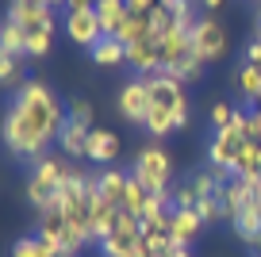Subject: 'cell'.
<instances>
[{
	"label": "cell",
	"instance_id": "obj_6",
	"mask_svg": "<svg viewBox=\"0 0 261 257\" xmlns=\"http://www.w3.org/2000/svg\"><path fill=\"white\" fill-rule=\"evenodd\" d=\"M250 142V135H246L242 127H223V131H212V142H207V165L219 169V173H227V177H234V161L238 153H242V146Z\"/></svg>",
	"mask_w": 261,
	"mask_h": 257
},
{
	"label": "cell",
	"instance_id": "obj_32",
	"mask_svg": "<svg viewBox=\"0 0 261 257\" xmlns=\"http://www.w3.org/2000/svg\"><path fill=\"white\" fill-rule=\"evenodd\" d=\"M196 4L204 8V16H215V12H219L223 4H227V0H196Z\"/></svg>",
	"mask_w": 261,
	"mask_h": 257
},
{
	"label": "cell",
	"instance_id": "obj_3",
	"mask_svg": "<svg viewBox=\"0 0 261 257\" xmlns=\"http://www.w3.org/2000/svg\"><path fill=\"white\" fill-rule=\"evenodd\" d=\"M65 177H69V158H65V153H42L39 161H31V165H27V185H23L27 203H31L35 211L54 208Z\"/></svg>",
	"mask_w": 261,
	"mask_h": 257
},
{
	"label": "cell",
	"instance_id": "obj_36",
	"mask_svg": "<svg viewBox=\"0 0 261 257\" xmlns=\"http://www.w3.org/2000/svg\"><path fill=\"white\" fill-rule=\"evenodd\" d=\"M162 4H173V0H162Z\"/></svg>",
	"mask_w": 261,
	"mask_h": 257
},
{
	"label": "cell",
	"instance_id": "obj_7",
	"mask_svg": "<svg viewBox=\"0 0 261 257\" xmlns=\"http://www.w3.org/2000/svg\"><path fill=\"white\" fill-rule=\"evenodd\" d=\"M62 31H65V39L73 42V46H81V50H92L104 39L96 8H62Z\"/></svg>",
	"mask_w": 261,
	"mask_h": 257
},
{
	"label": "cell",
	"instance_id": "obj_2",
	"mask_svg": "<svg viewBox=\"0 0 261 257\" xmlns=\"http://www.w3.org/2000/svg\"><path fill=\"white\" fill-rule=\"evenodd\" d=\"M146 89H150V115H146V135L154 138V142H162V138L177 135V131L188 127V92L185 85H180L177 77H169L165 69L150 73Z\"/></svg>",
	"mask_w": 261,
	"mask_h": 257
},
{
	"label": "cell",
	"instance_id": "obj_33",
	"mask_svg": "<svg viewBox=\"0 0 261 257\" xmlns=\"http://www.w3.org/2000/svg\"><path fill=\"white\" fill-rule=\"evenodd\" d=\"M165 257H192V246H173Z\"/></svg>",
	"mask_w": 261,
	"mask_h": 257
},
{
	"label": "cell",
	"instance_id": "obj_29",
	"mask_svg": "<svg viewBox=\"0 0 261 257\" xmlns=\"http://www.w3.org/2000/svg\"><path fill=\"white\" fill-rule=\"evenodd\" d=\"M173 208H196L192 181H177V185H173Z\"/></svg>",
	"mask_w": 261,
	"mask_h": 257
},
{
	"label": "cell",
	"instance_id": "obj_30",
	"mask_svg": "<svg viewBox=\"0 0 261 257\" xmlns=\"http://www.w3.org/2000/svg\"><path fill=\"white\" fill-rule=\"evenodd\" d=\"M242 62H250V65H261V39H257V35H253V39L250 42H246V50H242Z\"/></svg>",
	"mask_w": 261,
	"mask_h": 257
},
{
	"label": "cell",
	"instance_id": "obj_16",
	"mask_svg": "<svg viewBox=\"0 0 261 257\" xmlns=\"http://www.w3.org/2000/svg\"><path fill=\"white\" fill-rule=\"evenodd\" d=\"M127 65L135 77H150V73L162 69V58H158V42L154 39H142V42H130L127 46Z\"/></svg>",
	"mask_w": 261,
	"mask_h": 257
},
{
	"label": "cell",
	"instance_id": "obj_20",
	"mask_svg": "<svg viewBox=\"0 0 261 257\" xmlns=\"http://www.w3.org/2000/svg\"><path fill=\"white\" fill-rule=\"evenodd\" d=\"M96 16H100L104 35H119L123 23L130 19V8H127V0H96Z\"/></svg>",
	"mask_w": 261,
	"mask_h": 257
},
{
	"label": "cell",
	"instance_id": "obj_17",
	"mask_svg": "<svg viewBox=\"0 0 261 257\" xmlns=\"http://www.w3.org/2000/svg\"><path fill=\"white\" fill-rule=\"evenodd\" d=\"M230 85H234L238 100H242L246 108H257V100H261V65L242 62L234 69V77H230Z\"/></svg>",
	"mask_w": 261,
	"mask_h": 257
},
{
	"label": "cell",
	"instance_id": "obj_13",
	"mask_svg": "<svg viewBox=\"0 0 261 257\" xmlns=\"http://www.w3.org/2000/svg\"><path fill=\"white\" fill-rule=\"evenodd\" d=\"M127 188H130V169H119V165H108L104 173H96V196L104 203L123 211L127 203Z\"/></svg>",
	"mask_w": 261,
	"mask_h": 257
},
{
	"label": "cell",
	"instance_id": "obj_37",
	"mask_svg": "<svg viewBox=\"0 0 261 257\" xmlns=\"http://www.w3.org/2000/svg\"><path fill=\"white\" fill-rule=\"evenodd\" d=\"M257 112H261V100H257Z\"/></svg>",
	"mask_w": 261,
	"mask_h": 257
},
{
	"label": "cell",
	"instance_id": "obj_5",
	"mask_svg": "<svg viewBox=\"0 0 261 257\" xmlns=\"http://www.w3.org/2000/svg\"><path fill=\"white\" fill-rule=\"evenodd\" d=\"M192 54L200 58L204 65L227 62V54H230V35H227V27H223V19H215V16H196V23H192Z\"/></svg>",
	"mask_w": 261,
	"mask_h": 257
},
{
	"label": "cell",
	"instance_id": "obj_34",
	"mask_svg": "<svg viewBox=\"0 0 261 257\" xmlns=\"http://www.w3.org/2000/svg\"><path fill=\"white\" fill-rule=\"evenodd\" d=\"M42 4H50V8H65L69 0H42Z\"/></svg>",
	"mask_w": 261,
	"mask_h": 257
},
{
	"label": "cell",
	"instance_id": "obj_8",
	"mask_svg": "<svg viewBox=\"0 0 261 257\" xmlns=\"http://www.w3.org/2000/svg\"><path fill=\"white\" fill-rule=\"evenodd\" d=\"M115 112L130 123V127H146V115H150V89L142 77H130L127 85L119 89L115 96Z\"/></svg>",
	"mask_w": 261,
	"mask_h": 257
},
{
	"label": "cell",
	"instance_id": "obj_28",
	"mask_svg": "<svg viewBox=\"0 0 261 257\" xmlns=\"http://www.w3.org/2000/svg\"><path fill=\"white\" fill-rule=\"evenodd\" d=\"M196 211H200V219H204V223H223V203H219V196H204V200H196Z\"/></svg>",
	"mask_w": 261,
	"mask_h": 257
},
{
	"label": "cell",
	"instance_id": "obj_21",
	"mask_svg": "<svg viewBox=\"0 0 261 257\" xmlns=\"http://www.w3.org/2000/svg\"><path fill=\"white\" fill-rule=\"evenodd\" d=\"M0 54L27 58V31L16 23V19H4V27H0Z\"/></svg>",
	"mask_w": 261,
	"mask_h": 257
},
{
	"label": "cell",
	"instance_id": "obj_11",
	"mask_svg": "<svg viewBox=\"0 0 261 257\" xmlns=\"http://www.w3.org/2000/svg\"><path fill=\"white\" fill-rule=\"evenodd\" d=\"M119 153H123V138L115 135L112 127H92V131H89L85 161H92V165L108 169V165H115V161H119Z\"/></svg>",
	"mask_w": 261,
	"mask_h": 257
},
{
	"label": "cell",
	"instance_id": "obj_19",
	"mask_svg": "<svg viewBox=\"0 0 261 257\" xmlns=\"http://www.w3.org/2000/svg\"><path fill=\"white\" fill-rule=\"evenodd\" d=\"M89 58L96 65H104V69H115V65H127V42L119 39V35H104V39L96 42V46L89 50Z\"/></svg>",
	"mask_w": 261,
	"mask_h": 257
},
{
	"label": "cell",
	"instance_id": "obj_1",
	"mask_svg": "<svg viewBox=\"0 0 261 257\" xmlns=\"http://www.w3.org/2000/svg\"><path fill=\"white\" fill-rule=\"evenodd\" d=\"M65 127V104L46 81H27L23 89L12 92L8 115H4V146L16 161L31 165L50 146H58V135Z\"/></svg>",
	"mask_w": 261,
	"mask_h": 257
},
{
	"label": "cell",
	"instance_id": "obj_24",
	"mask_svg": "<svg viewBox=\"0 0 261 257\" xmlns=\"http://www.w3.org/2000/svg\"><path fill=\"white\" fill-rule=\"evenodd\" d=\"M119 39L127 42V46H130V42H142V39H154V19H150V16H135V12H130V19L123 23Z\"/></svg>",
	"mask_w": 261,
	"mask_h": 257
},
{
	"label": "cell",
	"instance_id": "obj_25",
	"mask_svg": "<svg viewBox=\"0 0 261 257\" xmlns=\"http://www.w3.org/2000/svg\"><path fill=\"white\" fill-rule=\"evenodd\" d=\"M238 112H242V108H238V104H230V100H215V104H212V112H207V123H212V131L234 127V123H238Z\"/></svg>",
	"mask_w": 261,
	"mask_h": 257
},
{
	"label": "cell",
	"instance_id": "obj_10",
	"mask_svg": "<svg viewBox=\"0 0 261 257\" xmlns=\"http://www.w3.org/2000/svg\"><path fill=\"white\" fill-rule=\"evenodd\" d=\"M158 42V58H162V69L165 73H177L185 62H192V31L188 27H177V31H169V35H162V39H154Z\"/></svg>",
	"mask_w": 261,
	"mask_h": 257
},
{
	"label": "cell",
	"instance_id": "obj_26",
	"mask_svg": "<svg viewBox=\"0 0 261 257\" xmlns=\"http://www.w3.org/2000/svg\"><path fill=\"white\" fill-rule=\"evenodd\" d=\"M54 50V31H27V58H46Z\"/></svg>",
	"mask_w": 261,
	"mask_h": 257
},
{
	"label": "cell",
	"instance_id": "obj_9",
	"mask_svg": "<svg viewBox=\"0 0 261 257\" xmlns=\"http://www.w3.org/2000/svg\"><path fill=\"white\" fill-rule=\"evenodd\" d=\"M8 19H16L23 31H58V8L42 0H12Z\"/></svg>",
	"mask_w": 261,
	"mask_h": 257
},
{
	"label": "cell",
	"instance_id": "obj_12",
	"mask_svg": "<svg viewBox=\"0 0 261 257\" xmlns=\"http://www.w3.org/2000/svg\"><path fill=\"white\" fill-rule=\"evenodd\" d=\"M261 192V181H246V177H230L219 188V203H223V223H234L238 211Z\"/></svg>",
	"mask_w": 261,
	"mask_h": 257
},
{
	"label": "cell",
	"instance_id": "obj_35",
	"mask_svg": "<svg viewBox=\"0 0 261 257\" xmlns=\"http://www.w3.org/2000/svg\"><path fill=\"white\" fill-rule=\"evenodd\" d=\"M257 39H261V0H257Z\"/></svg>",
	"mask_w": 261,
	"mask_h": 257
},
{
	"label": "cell",
	"instance_id": "obj_4",
	"mask_svg": "<svg viewBox=\"0 0 261 257\" xmlns=\"http://www.w3.org/2000/svg\"><path fill=\"white\" fill-rule=\"evenodd\" d=\"M135 181H139L146 192H169L173 188V158L162 142H146L135 153V165H130Z\"/></svg>",
	"mask_w": 261,
	"mask_h": 257
},
{
	"label": "cell",
	"instance_id": "obj_15",
	"mask_svg": "<svg viewBox=\"0 0 261 257\" xmlns=\"http://www.w3.org/2000/svg\"><path fill=\"white\" fill-rule=\"evenodd\" d=\"M204 219H200V211L196 208H173V226H169V234H173V242L177 246H196V238H200V230H204Z\"/></svg>",
	"mask_w": 261,
	"mask_h": 257
},
{
	"label": "cell",
	"instance_id": "obj_18",
	"mask_svg": "<svg viewBox=\"0 0 261 257\" xmlns=\"http://www.w3.org/2000/svg\"><path fill=\"white\" fill-rule=\"evenodd\" d=\"M89 131L92 127H85V123H73L69 115H65V127H62V135H58V153H65V158H85V146H89Z\"/></svg>",
	"mask_w": 261,
	"mask_h": 257
},
{
	"label": "cell",
	"instance_id": "obj_14",
	"mask_svg": "<svg viewBox=\"0 0 261 257\" xmlns=\"http://www.w3.org/2000/svg\"><path fill=\"white\" fill-rule=\"evenodd\" d=\"M230 230H234V238L242 242V246L261 249V192L253 196L242 211H238V219L230 223Z\"/></svg>",
	"mask_w": 261,
	"mask_h": 257
},
{
	"label": "cell",
	"instance_id": "obj_23",
	"mask_svg": "<svg viewBox=\"0 0 261 257\" xmlns=\"http://www.w3.org/2000/svg\"><path fill=\"white\" fill-rule=\"evenodd\" d=\"M27 69H23V58H12V54H0V85H4V89H23L27 85Z\"/></svg>",
	"mask_w": 261,
	"mask_h": 257
},
{
	"label": "cell",
	"instance_id": "obj_27",
	"mask_svg": "<svg viewBox=\"0 0 261 257\" xmlns=\"http://www.w3.org/2000/svg\"><path fill=\"white\" fill-rule=\"evenodd\" d=\"M65 115H69L73 123L96 127V123H92V115H96V112H92V100H89V96H73V100H69V108H65Z\"/></svg>",
	"mask_w": 261,
	"mask_h": 257
},
{
	"label": "cell",
	"instance_id": "obj_31",
	"mask_svg": "<svg viewBox=\"0 0 261 257\" xmlns=\"http://www.w3.org/2000/svg\"><path fill=\"white\" fill-rule=\"evenodd\" d=\"M158 4H162V0H127V8L135 12V16H150Z\"/></svg>",
	"mask_w": 261,
	"mask_h": 257
},
{
	"label": "cell",
	"instance_id": "obj_22",
	"mask_svg": "<svg viewBox=\"0 0 261 257\" xmlns=\"http://www.w3.org/2000/svg\"><path fill=\"white\" fill-rule=\"evenodd\" d=\"M8 257H58V249L50 246V242H42L39 234H23V238L12 242Z\"/></svg>",
	"mask_w": 261,
	"mask_h": 257
}]
</instances>
